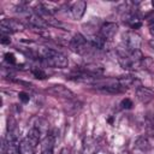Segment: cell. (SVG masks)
I'll return each instance as SVG.
<instances>
[{
    "instance_id": "cell-25",
    "label": "cell",
    "mask_w": 154,
    "mask_h": 154,
    "mask_svg": "<svg viewBox=\"0 0 154 154\" xmlns=\"http://www.w3.org/2000/svg\"><path fill=\"white\" fill-rule=\"evenodd\" d=\"M10 42H11V40H10L8 35H2L1 34V43L2 45H8Z\"/></svg>"
},
{
    "instance_id": "cell-17",
    "label": "cell",
    "mask_w": 154,
    "mask_h": 154,
    "mask_svg": "<svg viewBox=\"0 0 154 154\" xmlns=\"http://www.w3.org/2000/svg\"><path fill=\"white\" fill-rule=\"evenodd\" d=\"M89 43L94 49H102L106 46V40L101 35H93L90 36Z\"/></svg>"
},
{
    "instance_id": "cell-9",
    "label": "cell",
    "mask_w": 154,
    "mask_h": 154,
    "mask_svg": "<svg viewBox=\"0 0 154 154\" xmlns=\"http://www.w3.org/2000/svg\"><path fill=\"white\" fill-rule=\"evenodd\" d=\"M135 147L142 152H150L153 150V141H152V136H140L136 142H135Z\"/></svg>"
},
{
    "instance_id": "cell-22",
    "label": "cell",
    "mask_w": 154,
    "mask_h": 154,
    "mask_svg": "<svg viewBox=\"0 0 154 154\" xmlns=\"http://www.w3.org/2000/svg\"><path fill=\"white\" fill-rule=\"evenodd\" d=\"M120 106H122V108H124V109H131L132 106H134V103H132V101H131L129 97H125V99L122 100Z\"/></svg>"
},
{
    "instance_id": "cell-3",
    "label": "cell",
    "mask_w": 154,
    "mask_h": 154,
    "mask_svg": "<svg viewBox=\"0 0 154 154\" xmlns=\"http://www.w3.org/2000/svg\"><path fill=\"white\" fill-rule=\"evenodd\" d=\"M24 28H25L24 24L16 19H2L1 24H0L2 35H10V32L22 31V30H24Z\"/></svg>"
},
{
    "instance_id": "cell-18",
    "label": "cell",
    "mask_w": 154,
    "mask_h": 154,
    "mask_svg": "<svg viewBox=\"0 0 154 154\" xmlns=\"http://www.w3.org/2000/svg\"><path fill=\"white\" fill-rule=\"evenodd\" d=\"M41 136H42V135L40 134V131L31 126V128H30V130L28 131V135H26V137H25V138H26V140H28V141H29L34 147H36V146H37V143L40 142Z\"/></svg>"
},
{
    "instance_id": "cell-26",
    "label": "cell",
    "mask_w": 154,
    "mask_h": 154,
    "mask_svg": "<svg viewBox=\"0 0 154 154\" xmlns=\"http://www.w3.org/2000/svg\"><path fill=\"white\" fill-rule=\"evenodd\" d=\"M60 154H70V152H69V149H66V148H64V149H61V152H60Z\"/></svg>"
},
{
    "instance_id": "cell-14",
    "label": "cell",
    "mask_w": 154,
    "mask_h": 154,
    "mask_svg": "<svg viewBox=\"0 0 154 154\" xmlns=\"http://www.w3.org/2000/svg\"><path fill=\"white\" fill-rule=\"evenodd\" d=\"M32 128L38 130L41 135H46L47 136V132H48V129H49V124H48V122L46 119L36 117V118L32 119Z\"/></svg>"
},
{
    "instance_id": "cell-11",
    "label": "cell",
    "mask_w": 154,
    "mask_h": 154,
    "mask_svg": "<svg viewBox=\"0 0 154 154\" xmlns=\"http://www.w3.org/2000/svg\"><path fill=\"white\" fill-rule=\"evenodd\" d=\"M55 138L54 135H47L41 142V154H53Z\"/></svg>"
},
{
    "instance_id": "cell-5",
    "label": "cell",
    "mask_w": 154,
    "mask_h": 154,
    "mask_svg": "<svg viewBox=\"0 0 154 154\" xmlns=\"http://www.w3.org/2000/svg\"><path fill=\"white\" fill-rule=\"evenodd\" d=\"M48 93L57 96V97H61V99H67V100H72L75 97V94L65 85L63 84H54L52 87L48 88Z\"/></svg>"
},
{
    "instance_id": "cell-12",
    "label": "cell",
    "mask_w": 154,
    "mask_h": 154,
    "mask_svg": "<svg viewBox=\"0 0 154 154\" xmlns=\"http://www.w3.org/2000/svg\"><path fill=\"white\" fill-rule=\"evenodd\" d=\"M81 71H83V72H85V73H88V75H90V76H94V77H95V76H100V75H102V73L105 72L102 65L96 64V63L85 64V65L81 69Z\"/></svg>"
},
{
    "instance_id": "cell-23",
    "label": "cell",
    "mask_w": 154,
    "mask_h": 154,
    "mask_svg": "<svg viewBox=\"0 0 154 154\" xmlns=\"http://www.w3.org/2000/svg\"><path fill=\"white\" fill-rule=\"evenodd\" d=\"M5 61L8 63L10 65H14L16 64V57L13 53H6L5 54Z\"/></svg>"
},
{
    "instance_id": "cell-2",
    "label": "cell",
    "mask_w": 154,
    "mask_h": 154,
    "mask_svg": "<svg viewBox=\"0 0 154 154\" xmlns=\"http://www.w3.org/2000/svg\"><path fill=\"white\" fill-rule=\"evenodd\" d=\"M123 47L128 52L140 51V47H141V37H140V35H137L134 31H129V32L124 34V36H123Z\"/></svg>"
},
{
    "instance_id": "cell-20",
    "label": "cell",
    "mask_w": 154,
    "mask_h": 154,
    "mask_svg": "<svg viewBox=\"0 0 154 154\" xmlns=\"http://www.w3.org/2000/svg\"><path fill=\"white\" fill-rule=\"evenodd\" d=\"M144 128L148 132H154V116L148 114L144 118Z\"/></svg>"
},
{
    "instance_id": "cell-10",
    "label": "cell",
    "mask_w": 154,
    "mask_h": 154,
    "mask_svg": "<svg viewBox=\"0 0 154 154\" xmlns=\"http://www.w3.org/2000/svg\"><path fill=\"white\" fill-rule=\"evenodd\" d=\"M85 8H87L85 1H76L71 5L70 11H71V14L75 19H81L85 12Z\"/></svg>"
},
{
    "instance_id": "cell-21",
    "label": "cell",
    "mask_w": 154,
    "mask_h": 154,
    "mask_svg": "<svg viewBox=\"0 0 154 154\" xmlns=\"http://www.w3.org/2000/svg\"><path fill=\"white\" fill-rule=\"evenodd\" d=\"M31 72H32L34 77H35V78H38V79H45V78L47 77V73H46L41 67H34V69L31 70Z\"/></svg>"
},
{
    "instance_id": "cell-4",
    "label": "cell",
    "mask_w": 154,
    "mask_h": 154,
    "mask_svg": "<svg viewBox=\"0 0 154 154\" xmlns=\"http://www.w3.org/2000/svg\"><path fill=\"white\" fill-rule=\"evenodd\" d=\"M70 47H71L72 51L77 52L78 54H85L87 51L89 49L88 48V41H87V38L83 35H81V34H76L71 38Z\"/></svg>"
},
{
    "instance_id": "cell-16",
    "label": "cell",
    "mask_w": 154,
    "mask_h": 154,
    "mask_svg": "<svg viewBox=\"0 0 154 154\" xmlns=\"http://www.w3.org/2000/svg\"><path fill=\"white\" fill-rule=\"evenodd\" d=\"M18 150H19V154H34L35 153V147L26 138H24L19 142Z\"/></svg>"
},
{
    "instance_id": "cell-8",
    "label": "cell",
    "mask_w": 154,
    "mask_h": 154,
    "mask_svg": "<svg viewBox=\"0 0 154 154\" xmlns=\"http://www.w3.org/2000/svg\"><path fill=\"white\" fill-rule=\"evenodd\" d=\"M117 81H118V84L124 89H128L130 87H136V89H137V88L142 87L141 82L134 76H120Z\"/></svg>"
},
{
    "instance_id": "cell-24",
    "label": "cell",
    "mask_w": 154,
    "mask_h": 154,
    "mask_svg": "<svg viewBox=\"0 0 154 154\" xmlns=\"http://www.w3.org/2000/svg\"><path fill=\"white\" fill-rule=\"evenodd\" d=\"M18 97H19V100L22 101V102H28L29 100H30V96H29V94H26V93H24V91H20L19 94H18Z\"/></svg>"
},
{
    "instance_id": "cell-1",
    "label": "cell",
    "mask_w": 154,
    "mask_h": 154,
    "mask_svg": "<svg viewBox=\"0 0 154 154\" xmlns=\"http://www.w3.org/2000/svg\"><path fill=\"white\" fill-rule=\"evenodd\" d=\"M38 55L43 59V61L46 64H48L49 66L53 67H58V69H65L69 65V60L67 58L61 54L60 52L52 49V48H46L42 47L38 49Z\"/></svg>"
},
{
    "instance_id": "cell-19",
    "label": "cell",
    "mask_w": 154,
    "mask_h": 154,
    "mask_svg": "<svg viewBox=\"0 0 154 154\" xmlns=\"http://www.w3.org/2000/svg\"><path fill=\"white\" fill-rule=\"evenodd\" d=\"M81 106H82L81 102H78V101H76V100L72 99V100H69V102L65 105V111L67 113H70V114H73L77 111H79Z\"/></svg>"
},
{
    "instance_id": "cell-27",
    "label": "cell",
    "mask_w": 154,
    "mask_h": 154,
    "mask_svg": "<svg viewBox=\"0 0 154 154\" xmlns=\"http://www.w3.org/2000/svg\"><path fill=\"white\" fill-rule=\"evenodd\" d=\"M152 141H153V150H154V136H152Z\"/></svg>"
},
{
    "instance_id": "cell-13",
    "label": "cell",
    "mask_w": 154,
    "mask_h": 154,
    "mask_svg": "<svg viewBox=\"0 0 154 154\" xmlns=\"http://www.w3.org/2000/svg\"><path fill=\"white\" fill-rule=\"evenodd\" d=\"M28 20H29V23H30L34 28H36V29H38V30L47 29V26H48L47 22H46L41 16H38L37 13H30V14L28 16Z\"/></svg>"
},
{
    "instance_id": "cell-6",
    "label": "cell",
    "mask_w": 154,
    "mask_h": 154,
    "mask_svg": "<svg viewBox=\"0 0 154 154\" xmlns=\"http://www.w3.org/2000/svg\"><path fill=\"white\" fill-rule=\"evenodd\" d=\"M118 31V24L113 22H106L100 28V34L105 40H111L116 36Z\"/></svg>"
},
{
    "instance_id": "cell-15",
    "label": "cell",
    "mask_w": 154,
    "mask_h": 154,
    "mask_svg": "<svg viewBox=\"0 0 154 154\" xmlns=\"http://www.w3.org/2000/svg\"><path fill=\"white\" fill-rule=\"evenodd\" d=\"M97 143L93 137H87L83 142V154H95Z\"/></svg>"
},
{
    "instance_id": "cell-7",
    "label": "cell",
    "mask_w": 154,
    "mask_h": 154,
    "mask_svg": "<svg viewBox=\"0 0 154 154\" xmlns=\"http://www.w3.org/2000/svg\"><path fill=\"white\" fill-rule=\"evenodd\" d=\"M136 97L142 103H148L154 99V91L147 87H140L136 89Z\"/></svg>"
}]
</instances>
